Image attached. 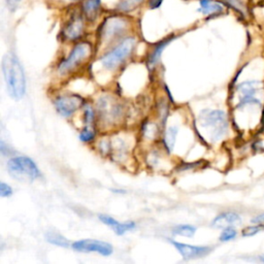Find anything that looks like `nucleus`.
I'll list each match as a JSON object with an SVG mask.
<instances>
[{
    "label": "nucleus",
    "instance_id": "10",
    "mask_svg": "<svg viewBox=\"0 0 264 264\" xmlns=\"http://www.w3.org/2000/svg\"><path fill=\"white\" fill-rule=\"evenodd\" d=\"M172 246L175 248L182 257L186 260H192V259H197V258H202L204 256L209 255L212 252L211 247L206 246H193V245H188L184 243H178L171 241Z\"/></svg>",
    "mask_w": 264,
    "mask_h": 264
},
{
    "label": "nucleus",
    "instance_id": "25",
    "mask_svg": "<svg viewBox=\"0 0 264 264\" xmlns=\"http://www.w3.org/2000/svg\"><path fill=\"white\" fill-rule=\"evenodd\" d=\"M236 235H237V233L233 227H227V228H224L219 239H220V242L225 243V242L233 241V238H235Z\"/></svg>",
    "mask_w": 264,
    "mask_h": 264
},
{
    "label": "nucleus",
    "instance_id": "22",
    "mask_svg": "<svg viewBox=\"0 0 264 264\" xmlns=\"http://www.w3.org/2000/svg\"><path fill=\"white\" fill-rule=\"evenodd\" d=\"M143 0H122L119 4V10L122 12H130L138 7Z\"/></svg>",
    "mask_w": 264,
    "mask_h": 264
},
{
    "label": "nucleus",
    "instance_id": "24",
    "mask_svg": "<svg viewBox=\"0 0 264 264\" xmlns=\"http://www.w3.org/2000/svg\"><path fill=\"white\" fill-rule=\"evenodd\" d=\"M84 122L85 125H95V111L89 105L84 106Z\"/></svg>",
    "mask_w": 264,
    "mask_h": 264
},
{
    "label": "nucleus",
    "instance_id": "31",
    "mask_svg": "<svg viewBox=\"0 0 264 264\" xmlns=\"http://www.w3.org/2000/svg\"><path fill=\"white\" fill-rule=\"evenodd\" d=\"M114 192H118V193H125V191H120V189H116V190H113Z\"/></svg>",
    "mask_w": 264,
    "mask_h": 264
},
{
    "label": "nucleus",
    "instance_id": "20",
    "mask_svg": "<svg viewBox=\"0 0 264 264\" xmlns=\"http://www.w3.org/2000/svg\"><path fill=\"white\" fill-rule=\"evenodd\" d=\"M96 137L95 125H85L78 134V139L83 142H91Z\"/></svg>",
    "mask_w": 264,
    "mask_h": 264
},
{
    "label": "nucleus",
    "instance_id": "8",
    "mask_svg": "<svg viewBox=\"0 0 264 264\" xmlns=\"http://www.w3.org/2000/svg\"><path fill=\"white\" fill-rule=\"evenodd\" d=\"M71 247L78 252L97 253L102 256H109L114 252V248L110 244L92 238L79 239V241H77L71 245Z\"/></svg>",
    "mask_w": 264,
    "mask_h": 264
},
{
    "label": "nucleus",
    "instance_id": "29",
    "mask_svg": "<svg viewBox=\"0 0 264 264\" xmlns=\"http://www.w3.org/2000/svg\"><path fill=\"white\" fill-rule=\"evenodd\" d=\"M162 1L163 0H150V6L152 7V9H156V7L160 6Z\"/></svg>",
    "mask_w": 264,
    "mask_h": 264
},
{
    "label": "nucleus",
    "instance_id": "11",
    "mask_svg": "<svg viewBox=\"0 0 264 264\" xmlns=\"http://www.w3.org/2000/svg\"><path fill=\"white\" fill-rule=\"evenodd\" d=\"M99 220L105 224V225L109 226L111 229L115 231V233L118 235H123L127 233H129L131 230H134L137 225L133 221H128V222H120L113 217H110L109 215L101 214L98 216Z\"/></svg>",
    "mask_w": 264,
    "mask_h": 264
},
{
    "label": "nucleus",
    "instance_id": "21",
    "mask_svg": "<svg viewBox=\"0 0 264 264\" xmlns=\"http://www.w3.org/2000/svg\"><path fill=\"white\" fill-rule=\"evenodd\" d=\"M158 126L155 123L151 122L143 123L141 128V133L147 140H155L158 137Z\"/></svg>",
    "mask_w": 264,
    "mask_h": 264
},
{
    "label": "nucleus",
    "instance_id": "6",
    "mask_svg": "<svg viewBox=\"0 0 264 264\" xmlns=\"http://www.w3.org/2000/svg\"><path fill=\"white\" fill-rule=\"evenodd\" d=\"M92 52V45L87 42L79 43L75 46L67 57L58 65L59 75L66 76L77 70L82 64H85V62L91 57Z\"/></svg>",
    "mask_w": 264,
    "mask_h": 264
},
{
    "label": "nucleus",
    "instance_id": "28",
    "mask_svg": "<svg viewBox=\"0 0 264 264\" xmlns=\"http://www.w3.org/2000/svg\"><path fill=\"white\" fill-rule=\"evenodd\" d=\"M20 1L21 0H6V3H7V6H9V9L14 11L15 9H17Z\"/></svg>",
    "mask_w": 264,
    "mask_h": 264
},
{
    "label": "nucleus",
    "instance_id": "30",
    "mask_svg": "<svg viewBox=\"0 0 264 264\" xmlns=\"http://www.w3.org/2000/svg\"><path fill=\"white\" fill-rule=\"evenodd\" d=\"M252 222L253 223H257V224H264V214L258 215L257 217L252 220Z\"/></svg>",
    "mask_w": 264,
    "mask_h": 264
},
{
    "label": "nucleus",
    "instance_id": "27",
    "mask_svg": "<svg viewBox=\"0 0 264 264\" xmlns=\"http://www.w3.org/2000/svg\"><path fill=\"white\" fill-rule=\"evenodd\" d=\"M12 194H13V188L3 182L0 183V196L4 198V197L12 196Z\"/></svg>",
    "mask_w": 264,
    "mask_h": 264
},
{
    "label": "nucleus",
    "instance_id": "2",
    "mask_svg": "<svg viewBox=\"0 0 264 264\" xmlns=\"http://www.w3.org/2000/svg\"><path fill=\"white\" fill-rule=\"evenodd\" d=\"M198 125L212 141H218L226 134L228 120L225 111L220 109H203L198 116Z\"/></svg>",
    "mask_w": 264,
    "mask_h": 264
},
{
    "label": "nucleus",
    "instance_id": "13",
    "mask_svg": "<svg viewBox=\"0 0 264 264\" xmlns=\"http://www.w3.org/2000/svg\"><path fill=\"white\" fill-rule=\"evenodd\" d=\"M173 39H174V36L166 38V39H164V41L160 42L158 45H156L154 49L152 50V52L150 53L149 57H148V67L150 70L154 69L156 67V65H158L160 59H161V55L163 53V50L173 41Z\"/></svg>",
    "mask_w": 264,
    "mask_h": 264
},
{
    "label": "nucleus",
    "instance_id": "14",
    "mask_svg": "<svg viewBox=\"0 0 264 264\" xmlns=\"http://www.w3.org/2000/svg\"><path fill=\"white\" fill-rule=\"evenodd\" d=\"M84 24L81 18H75L71 20L64 29V36L68 41H77L83 34Z\"/></svg>",
    "mask_w": 264,
    "mask_h": 264
},
{
    "label": "nucleus",
    "instance_id": "18",
    "mask_svg": "<svg viewBox=\"0 0 264 264\" xmlns=\"http://www.w3.org/2000/svg\"><path fill=\"white\" fill-rule=\"evenodd\" d=\"M46 239L47 243L61 248H68L70 246V243L66 237H64L60 233H55V231H49V233L46 234Z\"/></svg>",
    "mask_w": 264,
    "mask_h": 264
},
{
    "label": "nucleus",
    "instance_id": "1",
    "mask_svg": "<svg viewBox=\"0 0 264 264\" xmlns=\"http://www.w3.org/2000/svg\"><path fill=\"white\" fill-rule=\"evenodd\" d=\"M2 73L7 93L15 100H20L26 93V78L22 64L14 53H7L2 59Z\"/></svg>",
    "mask_w": 264,
    "mask_h": 264
},
{
    "label": "nucleus",
    "instance_id": "9",
    "mask_svg": "<svg viewBox=\"0 0 264 264\" xmlns=\"http://www.w3.org/2000/svg\"><path fill=\"white\" fill-rule=\"evenodd\" d=\"M125 20L120 18H109L102 24L99 31V37L102 43H109L121 35L126 29Z\"/></svg>",
    "mask_w": 264,
    "mask_h": 264
},
{
    "label": "nucleus",
    "instance_id": "7",
    "mask_svg": "<svg viewBox=\"0 0 264 264\" xmlns=\"http://www.w3.org/2000/svg\"><path fill=\"white\" fill-rule=\"evenodd\" d=\"M85 106V99L78 94H62L54 100V107L63 118H69Z\"/></svg>",
    "mask_w": 264,
    "mask_h": 264
},
{
    "label": "nucleus",
    "instance_id": "19",
    "mask_svg": "<svg viewBox=\"0 0 264 264\" xmlns=\"http://www.w3.org/2000/svg\"><path fill=\"white\" fill-rule=\"evenodd\" d=\"M196 233V228L188 224H183V225H178L172 229V233L174 235L185 236V237H192Z\"/></svg>",
    "mask_w": 264,
    "mask_h": 264
},
{
    "label": "nucleus",
    "instance_id": "12",
    "mask_svg": "<svg viewBox=\"0 0 264 264\" xmlns=\"http://www.w3.org/2000/svg\"><path fill=\"white\" fill-rule=\"evenodd\" d=\"M242 223V219L235 213H223L217 216L212 221V226L215 228H227L233 227L235 225H239Z\"/></svg>",
    "mask_w": 264,
    "mask_h": 264
},
{
    "label": "nucleus",
    "instance_id": "15",
    "mask_svg": "<svg viewBox=\"0 0 264 264\" xmlns=\"http://www.w3.org/2000/svg\"><path fill=\"white\" fill-rule=\"evenodd\" d=\"M178 133H179V129L177 126H171L164 130L162 142H163V147L167 153H171V152L173 151Z\"/></svg>",
    "mask_w": 264,
    "mask_h": 264
},
{
    "label": "nucleus",
    "instance_id": "5",
    "mask_svg": "<svg viewBox=\"0 0 264 264\" xmlns=\"http://www.w3.org/2000/svg\"><path fill=\"white\" fill-rule=\"evenodd\" d=\"M135 47H137V39L134 37H126L113 50L107 52L100 57L99 62L106 69L116 70L130 57Z\"/></svg>",
    "mask_w": 264,
    "mask_h": 264
},
{
    "label": "nucleus",
    "instance_id": "3",
    "mask_svg": "<svg viewBox=\"0 0 264 264\" xmlns=\"http://www.w3.org/2000/svg\"><path fill=\"white\" fill-rule=\"evenodd\" d=\"M7 171L13 179L22 183H32L42 177L36 163L27 156L11 158L7 161Z\"/></svg>",
    "mask_w": 264,
    "mask_h": 264
},
{
    "label": "nucleus",
    "instance_id": "32",
    "mask_svg": "<svg viewBox=\"0 0 264 264\" xmlns=\"http://www.w3.org/2000/svg\"><path fill=\"white\" fill-rule=\"evenodd\" d=\"M261 261H264V258H261Z\"/></svg>",
    "mask_w": 264,
    "mask_h": 264
},
{
    "label": "nucleus",
    "instance_id": "33",
    "mask_svg": "<svg viewBox=\"0 0 264 264\" xmlns=\"http://www.w3.org/2000/svg\"><path fill=\"white\" fill-rule=\"evenodd\" d=\"M71 1H75V0H71Z\"/></svg>",
    "mask_w": 264,
    "mask_h": 264
},
{
    "label": "nucleus",
    "instance_id": "23",
    "mask_svg": "<svg viewBox=\"0 0 264 264\" xmlns=\"http://www.w3.org/2000/svg\"><path fill=\"white\" fill-rule=\"evenodd\" d=\"M221 1L222 3L231 7V9L235 10L238 13H241L242 15L246 14V6L241 0H221Z\"/></svg>",
    "mask_w": 264,
    "mask_h": 264
},
{
    "label": "nucleus",
    "instance_id": "16",
    "mask_svg": "<svg viewBox=\"0 0 264 264\" xmlns=\"http://www.w3.org/2000/svg\"><path fill=\"white\" fill-rule=\"evenodd\" d=\"M100 5V0H86L83 4V13L85 17L88 20L93 21L98 16Z\"/></svg>",
    "mask_w": 264,
    "mask_h": 264
},
{
    "label": "nucleus",
    "instance_id": "4",
    "mask_svg": "<svg viewBox=\"0 0 264 264\" xmlns=\"http://www.w3.org/2000/svg\"><path fill=\"white\" fill-rule=\"evenodd\" d=\"M124 106L111 95L101 96L97 100V116L102 125L116 126L124 120Z\"/></svg>",
    "mask_w": 264,
    "mask_h": 264
},
{
    "label": "nucleus",
    "instance_id": "26",
    "mask_svg": "<svg viewBox=\"0 0 264 264\" xmlns=\"http://www.w3.org/2000/svg\"><path fill=\"white\" fill-rule=\"evenodd\" d=\"M264 229L263 224H258V225H254V226H249L243 230V235L244 236H253L255 234H257L260 233L261 230Z\"/></svg>",
    "mask_w": 264,
    "mask_h": 264
},
{
    "label": "nucleus",
    "instance_id": "17",
    "mask_svg": "<svg viewBox=\"0 0 264 264\" xmlns=\"http://www.w3.org/2000/svg\"><path fill=\"white\" fill-rule=\"evenodd\" d=\"M199 4H201L199 12L206 16L217 15L223 12V6L219 2L214 1V0H201Z\"/></svg>",
    "mask_w": 264,
    "mask_h": 264
}]
</instances>
